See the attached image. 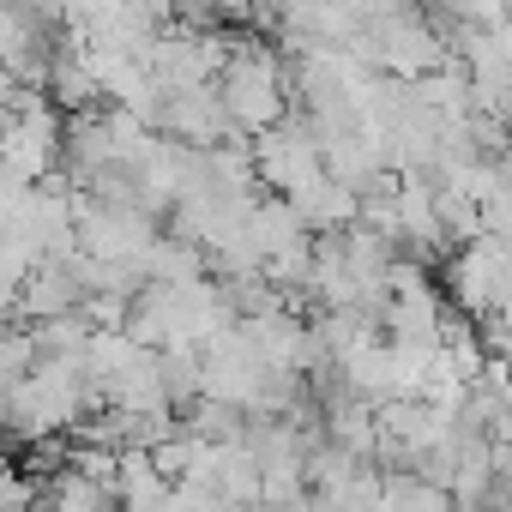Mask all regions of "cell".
Wrapping results in <instances>:
<instances>
[{
  "mask_svg": "<svg viewBox=\"0 0 512 512\" xmlns=\"http://www.w3.org/2000/svg\"><path fill=\"white\" fill-rule=\"evenodd\" d=\"M229 109H235L241 121H266V115L278 109L272 79H266V73H235V79H229Z\"/></svg>",
  "mask_w": 512,
  "mask_h": 512,
  "instance_id": "1",
  "label": "cell"
}]
</instances>
